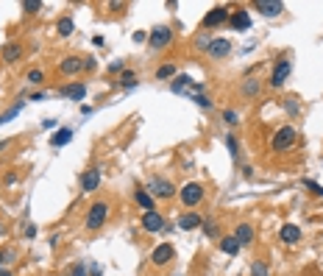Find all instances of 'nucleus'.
<instances>
[{"instance_id":"1","label":"nucleus","mask_w":323,"mask_h":276,"mask_svg":"<svg viewBox=\"0 0 323 276\" xmlns=\"http://www.w3.org/2000/svg\"><path fill=\"white\" fill-rule=\"evenodd\" d=\"M295 140H298L295 126H281L279 131L273 134V140H270V148H273L276 154H284V151H290L295 145Z\"/></svg>"},{"instance_id":"2","label":"nucleus","mask_w":323,"mask_h":276,"mask_svg":"<svg viewBox=\"0 0 323 276\" xmlns=\"http://www.w3.org/2000/svg\"><path fill=\"white\" fill-rule=\"evenodd\" d=\"M109 201H95V204L90 206V212H87V229L90 232H98V229H103V223H106L109 218Z\"/></svg>"},{"instance_id":"3","label":"nucleus","mask_w":323,"mask_h":276,"mask_svg":"<svg viewBox=\"0 0 323 276\" xmlns=\"http://www.w3.org/2000/svg\"><path fill=\"white\" fill-rule=\"evenodd\" d=\"M290 73H293V61H290V59H284V56H281V59H279V61H276V64H273V73H270L268 84L273 87V90H281V87L287 84Z\"/></svg>"},{"instance_id":"4","label":"nucleus","mask_w":323,"mask_h":276,"mask_svg":"<svg viewBox=\"0 0 323 276\" xmlns=\"http://www.w3.org/2000/svg\"><path fill=\"white\" fill-rule=\"evenodd\" d=\"M145 190H148L153 198H162V201H168V198H173V195H176L173 181H170V179H162V176H153V179L145 184Z\"/></svg>"},{"instance_id":"5","label":"nucleus","mask_w":323,"mask_h":276,"mask_svg":"<svg viewBox=\"0 0 323 276\" xmlns=\"http://www.w3.org/2000/svg\"><path fill=\"white\" fill-rule=\"evenodd\" d=\"M204 195H206V190H204V184H198V181H190V184H184L179 190V198L184 206H198L204 201Z\"/></svg>"},{"instance_id":"6","label":"nucleus","mask_w":323,"mask_h":276,"mask_svg":"<svg viewBox=\"0 0 323 276\" xmlns=\"http://www.w3.org/2000/svg\"><path fill=\"white\" fill-rule=\"evenodd\" d=\"M170 42H173V28H168V25H159V28H153L148 34L150 50H162V48H168Z\"/></svg>"},{"instance_id":"7","label":"nucleus","mask_w":323,"mask_h":276,"mask_svg":"<svg viewBox=\"0 0 323 276\" xmlns=\"http://www.w3.org/2000/svg\"><path fill=\"white\" fill-rule=\"evenodd\" d=\"M228 17H231V12H228L226 6H215L212 12H206V17L201 20V25H204V28H220L223 23H228Z\"/></svg>"},{"instance_id":"8","label":"nucleus","mask_w":323,"mask_h":276,"mask_svg":"<svg viewBox=\"0 0 323 276\" xmlns=\"http://www.w3.org/2000/svg\"><path fill=\"white\" fill-rule=\"evenodd\" d=\"M176 257V248L170 246V243H162V246H156L153 251H150V262L156 265V268H162V265H170Z\"/></svg>"},{"instance_id":"9","label":"nucleus","mask_w":323,"mask_h":276,"mask_svg":"<svg viewBox=\"0 0 323 276\" xmlns=\"http://www.w3.org/2000/svg\"><path fill=\"white\" fill-rule=\"evenodd\" d=\"M254 12H259L262 17H281L284 3H279V0H254Z\"/></svg>"},{"instance_id":"10","label":"nucleus","mask_w":323,"mask_h":276,"mask_svg":"<svg viewBox=\"0 0 323 276\" xmlns=\"http://www.w3.org/2000/svg\"><path fill=\"white\" fill-rule=\"evenodd\" d=\"M81 70H84V59H81V56H67V59H61V64H59V73L64 78L78 76Z\"/></svg>"},{"instance_id":"11","label":"nucleus","mask_w":323,"mask_h":276,"mask_svg":"<svg viewBox=\"0 0 323 276\" xmlns=\"http://www.w3.org/2000/svg\"><path fill=\"white\" fill-rule=\"evenodd\" d=\"M228 53H231V42H228V39H212L209 48H206V56H209V59H215V61L226 59Z\"/></svg>"},{"instance_id":"12","label":"nucleus","mask_w":323,"mask_h":276,"mask_svg":"<svg viewBox=\"0 0 323 276\" xmlns=\"http://www.w3.org/2000/svg\"><path fill=\"white\" fill-rule=\"evenodd\" d=\"M142 229H145V232H150V234L162 232V229H165V218H162V212H156V210L142 212Z\"/></svg>"},{"instance_id":"13","label":"nucleus","mask_w":323,"mask_h":276,"mask_svg":"<svg viewBox=\"0 0 323 276\" xmlns=\"http://www.w3.org/2000/svg\"><path fill=\"white\" fill-rule=\"evenodd\" d=\"M101 187V168H90L84 176H81V192H95Z\"/></svg>"},{"instance_id":"14","label":"nucleus","mask_w":323,"mask_h":276,"mask_svg":"<svg viewBox=\"0 0 323 276\" xmlns=\"http://www.w3.org/2000/svg\"><path fill=\"white\" fill-rule=\"evenodd\" d=\"M279 240L284 243V246H295V243H301V226H295V223H284V226L279 229Z\"/></svg>"},{"instance_id":"15","label":"nucleus","mask_w":323,"mask_h":276,"mask_svg":"<svg viewBox=\"0 0 323 276\" xmlns=\"http://www.w3.org/2000/svg\"><path fill=\"white\" fill-rule=\"evenodd\" d=\"M234 240L239 243V248L251 246V243H254V226H251V223H239V226L234 229Z\"/></svg>"},{"instance_id":"16","label":"nucleus","mask_w":323,"mask_h":276,"mask_svg":"<svg viewBox=\"0 0 323 276\" xmlns=\"http://www.w3.org/2000/svg\"><path fill=\"white\" fill-rule=\"evenodd\" d=\"M228 23H231L234 31H248L251 28V12H231V17H228Z\"/></svg>"},{"instance_id":"17","label":"nucleus","mask_w":323,"mask_h":276,"mask_svg":"<svg viewBox=\"0 0 323 276\" xmlns=\"http://www.w3.org/2000/svg\"><path fill=\"white\" fill-rule=\"evenodd\" d=\"M201 223H204V218L198 215V212H181V218H179V226L184 229V232H192V229H201Z\"/></svg>"},{"instance_id":"18","label":"nucleus","mask_w":323,"mask_h":276,"mask_svg":"<svg viewBox=\"0 0 323 276\" xmlns=\"http://www.w3.org/2000/svg\"><path fill=\"white\" fill-rule=\"evenodd\" d=\"M23 53H25V45L23 42L3 45V59H6V61H20V59H23Z\"/></svg>"},{"instance_id":"19","label":"nucleus","mask_w":323,"mask_h":276,"mask_svg":"<svg viewBox=\"0 0 323 276\" xmlns=\"http://www.w3.org/2000/svg\"><path fill=\"white\" fill-rule=\"evenodd\" d=\"M134 201H137V204L142 206L145 212L156 210V206H153V195H150V192L145 190V187H137V192H134Z\"/></svg>"},{"instance_id":"20","label":"nucleus","mask_w":323,"mask_h":276,"mask_svg":"<svg viewBox=\"0 0 323 276\" xmlns=\"http://www.w3.org/2000/svg\"><path fill=\"white\" fill-rule=\"evenodd\" d=\"M59 92H61L64 98H72V101H84L87 87H84V84H67V87H61Z\"/></svg>"},{"instance_id":"21","label":"nucleus","mask_w":323,"mask_h":276,"mask_svg":"<svg viewBox=\"0 0 323 276\" xmlns=\"http://www.w3.org/2000/svg\"><path fill=\"white\" fill-rule=\"evenodd\" d=\"M72 134H75V128H59V131L50 137V145H53V148H64V145L72 140Z\"/></svg>"},{"instance_id":"22","label":"nucleus","mask_w":323,"mask_h":276,"mask_svg":"<svg viewBox=\"0 0 323 276\" xmlns=\"http://www.w3.org/2000/svg\"><path fill=\"white\" fill-rule=\"evenodd\" d=\"M259 90H262V84H259V78H251V76H248L246 81H243V87H239L243 98H254V95H259Z\"/></svg>"},{"instance_id":"23","label":"nucleus","mask_w":323,"mask_h":276,"mask_svg":"<svg viewBox=\"0 0 323 276\" xmlns=\"http://www.w3.org/2000/svg\"><path fill=\"white\" fill-rule=\"evenodd\" d=\"M220 251L223 254H228V257H237V251H239V243L234 240V234H226L220 240Z\"/></svg>"},{"instance_id":"24","label":"nucleus","mask_w":323,"mask_h":276,"mask_svg":"<svg viewBox=\"0 0 323 276\" xmlns=\"http://www.w3.org/2000/svg\"><path fill=\"white\" fill-rule=\"evenodd\" d=\"M187 87H195V84H192V78H190V76H176V81L170 84V90H173L176 95H181Z\"/></svg>"},{"instance_id":"25","label":"nucleus","mask_w":323,"mask_h":276,"mask_svg":"<svg viewBox=\"0 0 323 276\" xmlns=\"http://www.w3.org/2000/svg\"><path fill=\"white\" fill-rule=\"evenodd\" d=\"M117 81L126 87V90H134V87H137V73H134V70H123Z\"/></svg>"},{"instance_id":"26","label":"nucleus","mask_w":323,"mask_h":276,"mask_svg":"<svg viewBox=\"0 0 323 276\" xmlns=\"http://www.w3.org/2000/svg\"><path fill=\"white\" fill-rule=\"evenodd\" d=\"M56 31H59V36H70L72 31H75V23H72V17H61L59 25H56Z\"/></svg>"},{"instance_id":"27","label":"nucleus","mask_w":323,"mask_h":276,"mask_svg":"<svg viewBox=\"0 0 323 276\" xmlns=\"http://www.w3.org/2000/svg\"><path fill=\"white\" fill-rule=\"evenodd\" d=\"M156 78H173V76H179V70H176V64H162V67H156V73H153Z\"/></svg>"},{"instance_id":"28","label":"nucleus","mask_w":323,"mask_h":276,"mask_svg":"<svg viewBox=\"0 0 323 276\" xmlns=\"http://www.w3.org/2000/svg\"><path fill=\"white\" fill-rule=\"evenodd\" d=\"M251 276H270V268L262 262V259H254L251 262Z\"/></svg>"},{"instance_id":"29","label":"nucleus","mask_w":323,"mask_h":276,"mask_svg":"<svg viewBox=\"0 0 323 276\" xmlns=\"http://www.w3.org/2000/svg\"><path fill=\"white\" fill-rule=\"evenodd\" d=\"M301 184H304V187H306V190H309V192H312V195H317V198H323V187H320V184H317V181H315V179H304V181H301Z\"/></svg>"},{"instance_id":"30","label":"nucleus","mask_w":323,"mask_h":276,"mask_svg":"<svg viewBox=\"0 0 323 276\" xmlns=\"http://www.w3.org/2000/svg\"><path fill=\"white\" fill-rule=\"evenodd\" d=\"M25 78H28V84H36V87H39V84L45 81V73L39 70V67H34V70H28V76H25Z\"/></svg>"},{"instance_id":"31","label":"nucleus","mask_w":323,"mask_h":276,"mask_svg":"<svg viewBox=\"0 0 323 276\" xmlns=\"http://www.w3.org/2000/svg\"><path fill=\"white\" fill-rule=\"evenodd\" d=\"M192 101H195L201 109H212V106H215V103H212V98L204 95V92H195V95H192Z\"/></svg>"},{"instance_id":"32","label":"nucleus","mask_w":323,"mask_h":276,"mask_svg":"<svg viewBox=\"0 0 323 276\" xmlns=\"http://www.w3.org/2000/svg\"><path fill=\"white\" fill-rule=\"evenodd\" d=\"M237 120H239V114L234 109H223V123L226 126H237Z\"/></svg>"},{"instance_id":"33","label":"nucleus","mask_w":323,"mask_h":276,"mask_svg":"<svg viewBox=\"0 0 323 276\" xmlns=\"http://www.w3.org/2000/svg\"><path fill=\"white\" fill-rule=\"evenodd\" d=\"M20 109H23V101H20L17 106H12V109H9L6 114H0V126H3V123H9V120H12V117H17V114H20Z\"/></svg>"},{"instance_id":"34","label":"nucleus","mask_w":323,"mask_h":276,"mask_svg":"<svg viewBox=\"0 0 323 276\" xmlns=\"http://www.w3.org/2000/svg\"><path fill=\"white\" fill-rule=\"evenodd\" d=\"M284 112H287V114H298L301 112L298 101H295V98H284Z\"/></svg>"},{"instance_id":"35","label":"nucleus","mask_w":323,"mask_h":276,"mask_svg":"<svg viewBox=\"0 0 323 276\" xmlns=\"http://www.w3.org/2000/svg\"><path fill=\"white\" fill-rule=\"evenodd\" d=\"M201 229H204L206 237H217V223L215 221H204V223H201Z\"/></svg>"},{"instance_id":"36","label":"nucleus","mask_w":323,"mask_h":276,"mask_svg":"<svg viewBox=\"0 0 323 276\" xmlns=\"http://www.w3.org/2000/svg\"><path fill=\"white\" fill-rule=\"evenodd\" d=\"M123 70H126V61L123 59H114L112 64H109V76H120Z\"/></svg>"},{"instance_id":"37","label":"nucleus","mask_w":323,"mask_h":276,"mask_svg":"<svg viewBox=\"0 0 323 276\" xmlns=\"http://www.w3.org/2000/svg\"><path fill=\"white\" fill-rule=\"evenodd\" d=\"M226 148H228V154H231V159H237V156H239V148H237V140H234L231 134H228V137H226Z\"/></svg>"},{"instance_id":"38","label":"nucleus","mask_w":323,"mask_h":276,"mask_svg":"<svg viewBox=\"0 0 323 276\" xmlns=\"http://www.w3.org/2000/svg\"><path fill=\"white\" fill-rule=\"evenodd\" d=\"M23 9L28 14H39V9H42V3H39V0H25L23 3Z\"/></svg>"},{"instance_id":"39","label":"nucleus","mask_w":323,"mask_h":276,"mask_svg":"<svg viewBox=\"0 0 323 276\" xmlns=\"http://www.w3.org/2000/svg\"><path fill=\"white\" fill-rule=\"evenodd\" d=\"M70 276H87V268H84V262H75V265H72Z\"/></svg>"},{"instance_id":"40","label":"nucleus","mask_w":323,"mask_h":276,"mask_svg":"<svg viewBox=\"0 0 323 276\" xmlns=\"http://www.w3.org/2000/svg\"><path fill=\"white\" fill-rule=\"evenodd\" d=\"M131 39H134V42H148V34H145V31H134V36H131Z\"/></svg>"},{"instance_id":"41","label":"nucleus","mask_w":323,"mask_h":276,"mask_svg":"<svg viewBox=\"0 0 323 276\" xmlns=\"http://www.w3.org/2000/svg\"><path fill=\"white\" fill-rule=\"evenodd\" d=\"M56 126H59L56 117H45V120H42V128H56Z\"/></svg>"},{"instance_id":"42","label":"nucleus","mask_w":323,"mask_h":276,"mask_svg":"<svg viewBox=\"0 0 323 276\" xmlns=\"http://www.w3.org/2000/svg\"><path fill=\"white\" fill-rule=\"evenodd\" d=\"M95 67H98L95 59H87V61H84V70H95Z\"/></svg>"},{"instance_id":"43","label":"nucleus","mask_w":323,"mask_h":276,"mask_svg":"<svg viewBox=\"0 0 323 276\" xmlns=\"http://www.w3.org/2000/svg\"><path fill=\"white\" fill-rule=\"evenodd\" d=\"M9 257H14V254H12V251H3V248H0V265L6 262V259H9Z\"/></svg>"},{"instance_id":"44","label":"nucleus","mask_w":323,"mask_h":276,"mask_svg":"<svg viewBox=\"0 0 323 276\" xmlns=\"http://www.w3.org/2000/svg\"><path fill=\"white\" fill-rule=\"evenodd\" d=\"M34 234H36V226H34V223H31V226H25V237H34Z\"/></svg>"},{"instance_id":"45","label":"nucleus","mask_w":323,"mask_h":276,"mask_svg":"<svg viewBox=\"0 0 323 276\" xmlns=\"http://www.w3.org/2000/svg\"><path fill=\"white\" fill-rule=\"evenodd\" d=\"M28 101H45V92H34V95H31Z\"/></svg>"},{"instance_id":"46","label":"nucleus","mask_w":323,"mask_h":276,"mask_svg":"<svg viewBox=\"0 0 323 276\" xmlns=\"http://www.w3.org/2000/svg\"><path fill=\"white\" fill-rule=\"evenodd\" d=\"M243 176H246V179H251V176H254V168H251V165H248V168H243Z\"/></svg>"},{"instance_id":"47","label":"nucleus","mask_w":323,"mask_h":276,"mask_svg":"<svg viewBox=\"0 0 323 276\" xmlns=\"http://www.w3.org/2000/svg\"><path fill=\"white\" fill-rule=\"evenodd\" d=\"M92 276H101V268H98V265L92 268Z\"/></svg>"},{"instance_id":"48","label":"nucleus","mask_w":323,"mask_h":276,"mask_svg":"<svg viewBox=\"0 0 323 276\" xmlns=\"http://www.w3.org/2000/svg\"><path fill=\"white\" fill-rule=\"evenodd\" d=\"M0 276H12V270H3V268H0Z\"/></svg>"},{"instance_id":"49","label":"nucleus","mask_w":323,"mask_h":276,"mask_svg":"<svg viewBox=\"0 0 323 276\" xmlns=\"http://www.w3.org/2000/svg\"><path fill=\"white\" fill-rule=\"evenodd\" d=\"M173 276H181V273H173Z\"/></svg>"}]
</instances>
